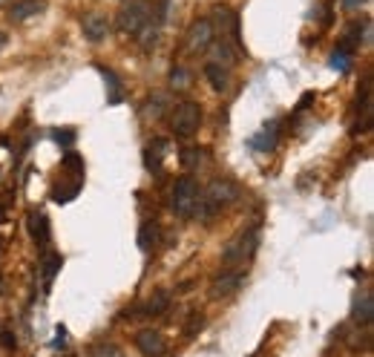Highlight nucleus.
<instances>
[{
	"mask_svg": "<svg viewBox=\"0 0 374 357\" xmlns=\"http://www.w3.org/2000/svg\"><path fill=\"white\" fill-rule=\"evenodd\" d=\"M242 194H239V187L233 184L230 179H214L207 184V190L202 194V199H199V217L204 219V222H210L216 217V213L222 210V207H227V205H233Z\"/></svg>",
	"mask_w": 374,
	"mask_h": 357,
	"instance_id": "obj_1",
	"label": "nucleus"
},
{
	"mask_svg": "<svg viewBox=\"0 0 374 357\" xmlns=\"http://www.w3.org/2000/svg\"><path fill=\"white\" fill-rule=\"evenodd\" d=\"M256 248H260V228L253 225V228L239 231V233L225 245L222 259H225V265H245L248 259L256 254Z\"/></svg>",
	"mask_w": 374,
	"mask_h": 357,
	"instance_id": "obj_2",
	"label": "nucleus"
},
{
	"mask_svg": "<svg viewBox=\"0 0 374 357\" xmlns=\"http://www.w3.org/2000/svg\"><path fill=\"white\" fill-rule=\"evenodd\" d=\"M199 199H202V187H199L196 179H190V176L176 179V184H173V199H170L176 217L190 219L193 213H196V207H199Z\"/></svg>",
	"mask_w": 374,
	"mask_h": 357,
	"instance_id": "obj_3",
	"label": "nucleus"
},
{
	"mask_svg": "<svg viewBox=\"0 0 374 357\" xmlns=\"http://www.w3.org/2000/svg\"><path fill=\"white\" fill-rule=\"evenodd\" d=\"M202 127V107L196 101H181L170 112V130L179 138H190Z\"/></svg>",
	"mask_w": 374,
	"mask_h": 357,
	"instance_id": "obj_4",
	"label": "nucleus"
},
{
	"mask_svg": "<svg viewBox=\"0 0 374 357\" xmlns=\"http://www.w3.org/2000/svg\"><path fill=\"white\" fill-rule=\"evenodd\" d=\"M150 17H153V6L147 0H130L119 12V29L124 35H138V29H142Z\"/></svg>",
	"mask_w": 374,
	"mask_h": 357,
	"instance_id": "obj_5",
	"label": "nucleus"
},
{
	"mask_svg": "<svg viewBox=\"0 0 374 357\" xmlns=\"http://www.w3.org/2000/svg\"><path fill=\"white\" fill-rule=\"evenodd\" d=\"M216 41V27L210 23V17H202L196 20L190 29H187V50H190L193 55L199 52H207V46Z\"/></svg>",
	"mask_w": 374,
	"mask_h": 357,
	"instance_id": "obj_6",
	"label": "nucleus"
},
{
	"mask_svg": "<svg viewBox=\"0 0 374 357\" xmlns=\"http://www.w3.org/2000/svg\"><path fill=\"white\" fill-rule=\"evenodd\" d=\"M242 279H245L242 271H233V268L222 271L219 277H214V282H210V297H214V300H225L230 294H237L242 289Z\"/></svg>",
	"mask_w": 374,
	"mask_h": 357,
	"instance_id": "obj_7",
	"label": "nucleus"
},
{
	"mask_svg": "<svg viewBox=\"0 0 374 357\" xmlns=\"http://www.w3.org/2000/svg\"><path fill=\"white\" fill-rule=\"evenodd\" d=\"M135 349L142 351L144 357H161L167 351V340H165V335L161 331H156V328H142L135 335Z\"/></svg>",
	"mask_w": 374,
	"mask_h": 357,
	"instance_id": "obj_8",
	"label": "nucleus"
},
{
	"mask_svg": "<svg viewBox=\"0 0 374 357\" xmlns=\"http://www.w3.org/2000/svg\"><path fill=\"white\" fill-rule=\"evenodd\" d=\"M81 29H84L87 41L101 43V41H107V35H110V20H107L101 12H84V17H81Z\"/></svg>",
	"mask_w": 374,
	"mask_h": 357,
	"instance_id": "obj_9",
	"label": "nucleus"
},
{
	"mask_svg": "<svg viewBox=\"0 0 374 357\" xmlns=\"http://www.w3.org/2000/svg\"><path fill=\"white\" fill-rule=\"evenodd\" d=\"M43 9H46V0H15L6 17H9V23H27L29 17L40 15Z\"/></svg>",
	"mask_w": 374,
	"mask_h": 357,
	"instance_id": "obj_10",
	"label": "nucleus"
},
{
	"mask_svg": "<svg viewBox=\"0 0 374 357\" xmlns=\"http://www.w3.org/2000/svg\"><path fill=\"white\" fill-rule=\"evenodd\" d=\"M207 50H210L207 64H216V66H225V69H230L233 64H237V50H233V43L225 41V38H216Z\"/></svg>",
	"mask_w": 374,
	"mask_h": 357,
	"instance_id": "obj_11",
	"label": "nucleus"
},
{
	"mask_svg": "<svg viewBox=\"0 0 374 357\" xmlns=\"http://www.w3.org/2000/svg\"><path fill=\"white\" fill-rule=\"evenodd\" d=\"M167 138H153L147 150H144V164H147V170H161V159L167 156Z\"/></svg>",
	"mask_w": 374,
	"mask_h": 357,
	"instance_id": "obj_12",
	"label": "nucleus"
},
{
	"mask_svg": "<svg viewBox=\"0 0 374 357\" xmlns=\"http://www.w3.org/2000/svg\"><path fill=\"white\" fill-rule=\"evenodd\" d=\"M29 233H32V240L40 245V248H46L50 245V219L43 217V213H29Z\"/></svg>",
	"mask_w": 374,
	"mask_h": 357,
	"instance_id": "obj_13",
	"label": "nucleus"
},
{
	"mask_svg": "<svg viewBox=\"0 0 374 357\" xmlns=\"http://www.w3.org/2000/svg\"><path fill=\"white\" fill-rule=\"evenodd\" d=\"M352 317H354L360 326H368V323L374 320V294H371V291H363V294L354 300Z\"/></svg>",
	"mask_w": 374,
	"mask_h": 357,
	"instance_id": "obj_14",
	"label": "nucleus"
},
{
	"mask_svg": "<svg viewBox=\"0 0 374 357\" xmlns=\"http://www.w3.org/2000/svg\"><path fill=\"white\" fill-rule=\"evenodd\" d=\"M204 78L210 81L216 92H227L230 89V69L216 66V64H204Z\"/></svg>",
	"mask_w": 374,
	"mask_h": 357,
	"instance_id": "obj_15",
	"label": "nucleus"
},
{
	"mask_svg": "<svg viewBox=\"0 0 374 357\" xmlns=\"http://www.w3.org/2000/svg\"><path fill=\"white\" fill-rule=\"evenodd\" d=\"M158 32H161V15L153 20H147L144 23V27L142 29H138V35H135V41L138 43H142V50H153V46H156V41H158Z\"/></svg>",
	"mask_w": 374,
	"mask_h": 357,
	"instance_id": "obj_16",
	"label": "nucleus"
},
{
	"mask_svg": "<svg viewBox=\"0 0 374 357\" xmlns=\"http://www.w3.org/2000/svg\"><path fill=\"white\" fill-rule=\"evenodd\" d=\"M98 69H101V75H104V81H107V104H121L124 89H121L119 75H115L112 69H107V66H98Z\"/></svg>",
	"mask_w": 374,
	"mask_h": 357,
	"instance_id": "obj_17",
	"label": "nucleus"
},
{
	"mask_svg": "<svg viewBox=\"0 0 374 357\" xmlns=\"http://www.w3.org/2000/svg\"><path fill=\"white\" fill-rule=\"evenodd\" d=\"M158 225L156 222H150V219H144L142 222V228H138V248L142 251H153L156 248V242H158Z\"/></svg>",
	"mask_w": 374,
	"mask_h": 357,
	"instance_id": "obj_18",
	"label": "nucleus"
},
{
	"mask_svg": "<svg viewBox=\"0 0 374 357\" xmlns=\"http://www.w3.org/2000/svg\"><path fill=\"white\" fill-rule=\"evenodd\" d=\"M170 308V294L165 291V289H158L150 300H147V305H144V314L147 317H158V314H165Z\"/></svg>",
	"mask_w": 374,
	"mask_h": 357,
	"instance_id": "obj_19",
	"label": "nucleus"
},
{
	"mask_svg": "<svg viewBox=\"0 0 374 357\" xmlns=\"http://www.w3.org/2000/svg\"><path fill=\"white\" fill-rule=\"evenodd\" d=\"M276 138H279V124L271 122V124H265V130L260 133V138H253V147L256 150H274L276 147Z\"/></svg>",
	"mask_w": 374,
	"mask_h": 357,
	"instance_id": "obj_20",
	"label": "nucleus"
},
{
	"mask_svg": "<svg viewBox=\"0 0 374 357\" xmlns=\"http://www.w3.org/2000/svg\"><path fill=\"white\" fill-rule=\"evenodd\" d=\"M167 95L165 92H153L150 95V101H147V115H153V118H161V115H165L167 112Z\"/></svg>",
	"mask_w": 374,
	"mask_h": 357,
	"instance_id": "obj_21",
	"label": "nucleus"
},
{
	"mask_svg": "<svg viewBox=\"0 0 374 357\" xmlns=\"http://www.w3.org/2000/svg\"><path fill=\"white\" fill-rule=\"evenodd\" d=\"M331 66L337 69V73H348V69H352V50L337 46V50L331 52Z\"/></svg>",
	"mask_w": 374,
	"mask_h": 357,
	"instance_id": "obj_22",
	"label": "nucleus"
},
{
	"mask_svg": "<svg viewBox=\"0 0 374 357\" xmlns=\"http://www.w3.org/2000/svg\"><path fill=\"white\" fill-rule=\"evenodd\" d=\"M170 87L184 92V89H190V69H184V66H176L173 73H170Z\"/></svg>",
	"mask_w": 374,
	"mask_h": 357,
	"instance_id": "obj_23",
	"label": "nucleus"
},
{
	"mask_svg": "<svg viewBox=\"0 0 374 357\" xmlns=\"http://www.w3.org/2000/svg\"><path fill=\"white\" fill-rule=\"evenodd\" d=\"M61 265H63V259H61L58 254H50V256L43 259V282H46V285L52 282V277L58 274V268H61Z\"/></svg>",
	"mask_w": 374,
	"mask_h": 357,
	"instance_id": "obj_24",
	"label": "nucleus"
},
{
	"mask_svg": "<svg viewBox=\"0 0 374 357\" xmlns=\"http://www.w3.org/2000/svg\"><path fill=\"white\" fill-rule=\"evenodd\" d=\"M78 190H81V182H73V184H66V187H52V199L55 202H69V199L78 196Z\"/></svg>",
	"mask_w": 374,
	"mask_h": 357,
	"instance_id": "obj_25",
	"label": "nucleus"
},
{
	"mask_svg": "<svg viewBox=\"0 0 374 357\" xmlns=\"http://www.w3.org/2000/svg\"><path fill=\"white\" fill-rule=\"evenodd\" d=\"M202 161H204V150L202 147L181 150V164H184V168H196V164H202Z\"/></svg>",
	"mask_w": 374,
	"mask_h": 357,
	"instance_id": "obj_26",
	"label": "nucleus"
},
{
	"mask_svg": "<svg viewBox=\"0 0 374 357\" xmlns=\"http://www.w3.org/2000/svg\"><path fill=\"white\" fill-rule=\"evenodd\" d=\"M204 326V317L199 314V312H193L190 317H187V323H184V335L187 337H193V335H199V328Z\"/></svg>",
	"mask_w": 374,
	"mask_h": 357,
	"instance_id": "obj_27",
	"label": "nucleus"
},
{
	"mask_svg": "<svg viewBox=\"0 0 374 357\" xmlns=\"http://www.w3.org/2000/svg\"><path fill=\"white\" fill-rule=\"evenodd\" d=\"M55 141H58V145H63V147H69L75 141V133L73 130H58L55 133Z\"/></svg>",
	"mask_w": 374,
	"mask_h": 357,
	"instance_id": "obj_28",
	"label": "nucleus"
},
{
	"mask_svg": "<svg viewBox=\"0 0 374 357\" xmlns=\"http://www.w3.org/2000/svg\"><path fill=\"white\" fill-rule=\"evenodd\" d=\"M0 343H3V349H15L17 340L12 337V331H3V337H0Z\"/></svg>",
	"mask_w": 374,
	"mask_h": 357,
	"instance_id": "obj_29",
	"label": "nucleus"
},
{
	"mask_svg": "<svg viewBox=\"0 0 374 357\" xmlns=\"http://www.w3.org/2000/svg\"><path fill=\"white\" fill-rule=\"evenodd\" d=\"M0 6H6V0H0Z\"/></svg>",
	"mask_w": 374,
	"mask_h": 357,
	"instance_id": "obj_30",
	"label": "nucleus"
}]
</instances>
